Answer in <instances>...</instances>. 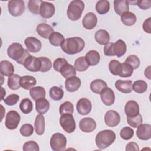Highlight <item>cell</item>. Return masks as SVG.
<instances>
[{"mask_svg": "<svg viewBox=\"0 0 151 151\" xmlns=\"http://www.w3.org/2000/svg\"><path fill=\"white\" fill-rule=\"evenodd\" d=\"M85 47L84 41L80 37L68 38L61 45V48L66 54L73 55L81 52Z\"/></svg>", "mask_w": 151, "mask_h": 151, "instance_id": "cell-1", "label": "cell"}, {"mask_svg": "<svg viewBox=\"0 0 151 151\" xmlns=\"http://www.w3.org/2000/svg\"><path fill=\"white\" fill-rule=\"evenodd\" d=\"M7 54L12 59L15 60L19 64H24L25 60L30 56L27 50L23 48L22 45L17 42L11 44L7 49Z\"/></svg>", "mask_w": 151, "mask_h": 151, "instance_id": "cell-2", "label": "cell"}, {"mask_svg": "<svg viewBox=\"0 0 151 151\" xmlns=\"http://www.w3.org/2000/svg\"><path fill=\"white\" fill-rule=\"evenodd\" d=\"M116 133L113 130H101L96 136V144L99 149H104L113 143L116 140Z\"/></svg>", "mask_w": 151, "mask_h": 151, "instance_id": "cell-3", "label": "cell"}, {"mask_svg": "<svg viewBox=\"0 0 151 151\" xmlns=\"http://www.w3.org/2000/svg\"><path fill=\"white\" fill-rule=\"evenodd\" d=\"M84 9V4L81 0H74L68 5L67 14L68 18L71 21H77L81 17Z\"/></svg>", "mask_w": 151, "mask_h": 151, "instance_id": "cell-4", "label": "cell"}, {"mask_svg": "<svg viewBox=\"0 0 151 151\" xmlns=\"http://www.w3.org/2000/svg\"><path fill=\"white\" fill-rule=\"evenodd\" d=\"M50 144L52 150L54 151H63L66 147V137L60 133H54L50 139Z\"/></svg>", "mask_w": 151, "mask_h": 151, "instance_id": "cell-5", "label": "cell"}, {"mask_svg": "<svg viewBox=\"0 0 151 151\" xmlns=\"http://www.w3.org/2000/svg\"><path fill=\"white\" fill-rule=\"evenodd\" d=\"M60 124L63 129L68 133H73L76 128V123L72 114L61 115Z\"/></svg>", "mask_w": 151, "mask_h": 151, "instance_id": "cell-6", "label": "cell"}, {"mask_svg": "<svg viewBox=\"0 0 151 151\" xmlns=\"http://www.w3.org/2000/svg\"><path fill=\"white\" fill-rule=\"evenodd\" d=\"M9 14L14 17L21 15L25 11V4L22 0H11L8 3Z\"/></svg>", "mask_w": 151, "mask_h": 151, "instance_id": "cell-7", "label": "cell"}, {"mask_svg": "<svg viewBox=\"0 0 151 151\" xmlns=\"http://www.w3.org/2000/svg\"><path fill=\"white\" fill-rule=\"evenodd\" d=\"M20 120L19 114L15 110H11L6 114L5 124L8 129L14 130L18 127Z\"/></svg>", "mask_w": 151, "mask_h": 151, "instance_id": "cell-8", "label": "cell"}, {"mask_svg": "<svg viewBox=\"0 0 151 151\" xmlns=\"http://www.w3.org/2000/svg\"><path fill=\"white\" fill-rule=\"evenodd\" d=\"M24 67L32 72L40 71L41 68V61L39 58L34 56H29L24 61Z\"/></svg>", "mask_w": 151, "mask_h": 151, "instance_id": "cell-9", "label": "cell"}, {"mask_svg": "<svg viewBox=\"0 0 151 151\" xmlns=\"http://www.w3.org/2000/svg\"><path fill=\"white\" fill-rule=\"evenodd\" d=\"M104 122L109 127L117 126L120 122V114L114 110H109L104 115Z\"/></svg>", "mask_w": 151, "mask_h": 151, "instance_id": "cell-10", "label": "cell"}, {"mask_svg": "<svg viewBox=\"0 0 151 151\" xmlns=\"http://www.w3.org/2000/svg\"><path fill=\"white\" fill-rule=\"evenodd\" d=\"M24 43L29 52L35 53L40 51L41 49V42L34 37H27L25 40Z\"/></svg>", "mask_w": 151, "mask_h": 151, "instance_id": "cell-11", "label": "cell"}, {"mask_svg": "<svg viewBox=\"0 0 151 151\" xmlns=\"http://www.w3.org/2000/svg\"><path fill=\"white\" fill-rule=\"evenodd\" d=\"M96 122L91 117H84L80 120L79 122L80 129L85 133H90L96 128Z\"/></svg>", "mask_w": 151, "mask_h": 151, "instance_id": "cell-12", "label": "cell"}, {"mask_svg": "<svg viewBox=\"0 0 151 151\" xmlns=\"http://www.w3.org/2000/svg\"><path fill=\"white\" fill-rule=\"evenodd\" d=\"M92 105L91 101L87 98H81L77 103L76 109L81 115H87L91 110Z\"/></svg>", "mask_w": 151, "mask_h": 151, "instance_id": "cell-13", "label": "cell"}, {"mask_svg": "<svg viewBox=\"0 0 151 151\" xmlns=\"http://www.w3.org/2000/svg\"><path fill=\"white\" fill-rule=\"evenodd\" d=\"M55 13V6L53 4L49 2L42 1L40 8V14L44 18H50L52 17Z\"/></svg>", "mask_w": 151, "mask_h": 151, "instance_id": "cell-14", "label": "cell"}, {"mask_svg": "<svg viewBox=\"0 0 151 151\" xmlns=\"http://www.w3.org/2000/svg\"><path fill=\"white\" fill-rule=\"evenodd\" d=\"M100 94L101 101L106 106H111L114 104L115 95L111 88L107 87L104 88Z\"/></svg>", "mask_w": 151, "mask_h": 151, "instance_id": "cell-15", "label": "cell"}, {"mask_svg": "<svg viewBox=\"0 0 151 151\" xmlns=\"http://www.w3.org/2000/svg\"><path fill=\"white\" fill-rule=\"evenodd\" d=\"M137 137L142 140H147L151 137V125L149 124H141L137 127Z\"/></svg>", "mask_w": 151, "mask_h": 151, "instance_id": "cell-16", "label": "cell"}, {"mask_svg": "<svg viewBox=\"0 0 151 151\" xmlns=\"http://www.w3.org/2000/svg\"><path fill=\"white\" fill-rule=\"evenodd\" d=\"M97 18L93 12H88L84 17L82 24L83 26L86 29H93L97 25Z\"/></svg>", "mask_w": 151, "mask_h": 151, "instance_id": "cell-17", "label": "cell"}, {"mask_svg": "<svg viewBox=\"0 0 151 151\" xmlns=\"http://www.w3.org/2000/svg\"><path fill=\"white\" fill-rule=\"evenodd\" d=\"M81 80L76 76L67 78L65 81V87L69 92H74L78 90L81 86Z\"/></svg>", "mask_w": 151, "mask_h": 151, "instance_id": "cell-18", "label": "cell"}, {"mask_svg": "<svg viewBox=\"0 0 151 151\" xmlns=\"http://www.w3.org/2000/svg\"><path fill=\"white\" fill-rule=\"evenodd\" d=\"M124 111L127 117H134L139 114V106L134 100L128 101L124 107Z\"/></svg>", "mask_w": 151, "mask_h": 151, "instance_id": "cell-19", "label": "cell"}, {"mask_svg": "<svg viewBox=\"0 0 151 151\" xmlns=\"http://www.w3.org/2000/svg\"><path fill=\"white\" fill-rule=\"evenodd\" d=\"M133 83L131 80H118L115 83L116 88L123 93H130L133 90Z\"/></svg>", "mask_w": 151, "mask_h": 151, "instance_id": "cell-20", "label": "cell"}, {"mask_svg": "<svg viewBox=\"0 0 151 151\" xmlns=\"http://www.w3.org/2000/svg\"><path fill=\"white\" fill-rule=\"evenodd\" d=\"M36 31L40 36L47 39L49 38L50 36L54 32V28L47 24L41 23L37 27Z\"/></svg>", "mask_w": 151, "mask_h": 151, "instance_id": "cell-21", "label": "cell"}, {"mask_svg": "<svg viewBox=\"0 0 151 151\" xmlns=\"http://www.w3.org/2000/svg\"><path fill=\"white\" fill-rule=\"evenodd\" d=\"M113 3L114 9L119 15L121 16L123 14L129 10V3L126 0H115Z\"/></svg>", "mask_w": 151, "mask_h": 151, "instance_id": "cell-22", "label": "cell"}, {"mask_svg": "<svg viewBox=\"0 0 151 151\" xmlns=\"http://www.w3.org/2000/svg\"><path fill=\"white\" fill-rule=\"evenodd\" d=\"M36 79L31 76H24L21 77L20 86L25 90H30L36 85Z\"/></svg>", "mask_w": 151, "mask_h": 151, "instance_id": "cell-23", "label": "cell"}, {"mask_svg": "<svg viewBox=\"0 0 151 151\" xmlns=\"http://www.w3.org/2000/svg\"><path fill=\"white\" fill-rule=\"evenodd\" d=\"M35 131L37 134L42 135L45 130V118L42 114H40L36 116L34 122Z\"/></svg>", "mask_w": 151, "mask_h": 151, "instance_id": "cell-24", "label": "cell"}, {"mask_svg": "<svg viewBox=\"0 0 151 151\" xmlns=\"http://www.w3.org/2000/svg\"><path fill=\"white\" fill-rule=\"evenodd\" d=\"M36 111L40 113L44 114L46 113L50 109V103L48 100L45 98H40L35 101Z\"/></svg>", "mask_w": 151, "mask_h": 151, "instance_id": "cell-25", "label": "cell"}, {"mask_svg": "<svg viewBox=\"0 0 151 151\" xmlns=\"http://www.w3.org/2000/svg\"><path fill=\"white\" fill-rule=\"evenodd\" d=\"M0 72L1 74L9 77L14 72V67L8 60H2L0 63Z\"/></svg>", "mask_w": 151, "mask_h": 151, "instance_id": "cell-26", "label": "cell"}, {"mask_svg": "<svg viewBox=\"0 0 151 151\" xmlns=\"http://www.w3.org/2000/svg\"><path fill=\"white\" fill-rule=\"evenodd\" d=\"M94 38L98 44L106 45L110 40V35L106 30L99 29L96 32Z\"/></svg>", "mask_w": 151, "mask_h": 151, "instance_id": "cell-27", "label": "cell"}, {"mask_svg": "<svg viewBox=\"0 0 151 151\" xmlns=\"http://www.w3.org/2000/svg\"><path fill=\"white\" fill-rule=\"evenodd\" d=\"M85 58L89 65L93 66L97 65L100 60V55L96 50H90L86 55Z\"/></svg>", "mask_w": 151, "mask_h": 151, "instance_id": "cell-28", "label": "cell"}, {"mask_svg": "<svg viewBox=\"0 0 151 151\" xmlns=\"http://www.w3.org/2000/svg\"><path fill=\"white\" fill-rule=\"evenodd\" d=\"M107 87V83L101 79H96L93 80L91 81L90 86V90L96 94H100L101 91Z\"/></svg>", "mask_w": 151, "mask_h": 151, "instance_id": "cell-29", "label": "cell"}, {"mask_svg": "<svg viewBox=\"0 0 151 151\" xmlns=\"http://www.w3.org/2000/svg\"><path fill=\"white\" fill-rule=\"evenodd\" d=\"M60 73L65 78H68L76 76V70L73 65L68 63L64 65L60 69Z\"/></svg>", "mask_w": 151, "mask_h": 151, "instance_id": "cell-30", "label": "cell"}, {"mask_svg": "<svg viewBox=\"0 0 151 151\" xmlns=\"http://www.w3.org/2000/svg\"><path fill=\"white\" fill-rule=\"evenodd\" d=\"M127 47L125 42L122 40H118L114 43V50L115 55L117 57H121L124 55L126 52Z\"/></svg>", "mask_w": 151, "mask_h": 151, "instance_id": "cell-31", "label": "cell"}, {"mask_svg": "<svg viewBox=\"0 0 151 151\" xmlns=\"http://www.w3.org/2000/svg\"><path fill=\"white\" fill-rule=\"evenodd\" d=\"M29 90V94L31 98L35 101L40 98H45V90L41 86L34 87Z\"/></svg>", "mask_w": 151, "mask_h": 151, "instance_id": "cell-32", "label": "cell"}, {"mask_svg": "<svg viewBox=\"0 0 151 151\" xmlns=\"http://www.w3.org/2000/svg\"><path fill=\"white\" fill-rule=\"evenodd\" d=\"M121 21L126 26L133 25L136 22V17L132 12L127 11L121 15Z\"/></svg>", "mask_w": 151, "mask_h": 151, "instance_id": "cell-33", "label": "cell"}, {"mask_svg": "<svg viewBox=\"0 0 151 151\" xmlns=\"http://www.w3.org/2000/svg\"><path fill=\"white\" fill-rule=\"evenodd\" d=\"M21 77L17 74H12L8 77V86L12 90H16L20 88V79Z\"/></svg>", "mask_w": 151, "mask_h": 151, "instance_id": "cell-34", "label": "cell"}, {"mask_svg": "<svg viewBox=\"0 0 151 151\" xmlns=\"http://www.w3.org/2000/svg\"><path fill=\"white\" fill-rule=\"evenodd\" d=\"M89 64L87 63L85 57L81 56L77 58L74 62V67L77 71L83 72L87 70L89 67Z\"/></svg>", "mask_w": 151, "mask_h": 151, "instance_id": "cell-35", "label": "cell"}, {"mask_svg": "<svg viewBox=\"0 0 151 151\" xmlns=\"http://www.w3.org/2000/svg\"><path fill=\"white\" fill-rule=\"evenodd\" d=\"M110 9V3L107 0L97 1L96 5V10L100 15L106 14Z\"/></svg>", "mask_w": 151, "mask_h": 151, "instance_id": "cell-36", "label": "cell"}, {"mask_svg": "<svg viewBox=\"0 0 151 151\" xmlns=\"http://www.w3.org/2000/svg\"><path fill=\"white\" fill-rule=\"evenodd\" d=\"M64 41V36L58 32H53L49 37V41L50 44L54 46H61Z\"/></svg>", "mask_w": 151, "mask_h": 151, "instance_id": "cell-37", "label": "cell"}, {"mask_svg": "<svg viewBox=\"0 0 151 151\" xmlns=\"http://www.w3.org/2000/svg\"><path fill=\"white\" fill-rule=\"evenodd\" d=\"M50 97L54 101L60 100L64 96V91L59 87L53 86L49 91Z\"/></svg>", "mask_w": 151, "mask_h": 151, "instance_id": "cell-38", "label": "cell"}, {"mask_svg": "<svg viewBox=\"0 0 151 151\" xmlns=\"http://www.w3.org/2000/svg\"><path fill=\"white\" fill-rule=\"evenodd\" d=\"M19 109L24 114L30 113L33 109V104L31 100L28 98L22 99L19 104Z\"/></svg>", "mask_w": 151, "mask_h": 151, "instance_id": "cell-39", "label": "cell"}, {"mask_svg": "<svg viewBox=\"0 0 151 151\" xmlns=\"http://www.w3.org/2000/svg\"><path fill=\"white\" fill-rule=\"evenodd\" d=\"M133 90L136 93L142 94L145 93L147 89V84L143 80H138L134 82L133 84Z\"/></svg>", "mask_w": 151, "mask_h": 151, "instance_id": "cell-40", "label": "cell"}, {"mask_svg": "<svg viewBox=\"0 0 151 151\" xmlns=\"http://www.w3.org/2000/svg\"><path fill=\"white\" fill-rule=\"evenodd\" d=\"M110 73L115 76H119L122 70V63L116 60H112L109 64Z\"/></svg>", "mask_w": 151, "mask_h": 151, "instance_id": "cell-41", "label": "cell"}, {"mask_svg": "<svg viewBox=\"0 0 151 151\" xmlns=\"http://www.w3.org/2000/svg\"><path fill=\"white\" fill-rule=\"evenodd\" d=\"M59 112L61 115L64 114H73L74 112V106L73 103L68 101L63 103L60 106Z\"/></svg>", "mask_w": 151, "mask_h": 151, "instance_id": "cell-42", "label": "cell"}, {"mask_svg": "<svg viewBox=\"0 0 151 151\" xmlns=\"http://www.w3.org/2000/svg\"><path fill=\"white\" fill-rule=\"evenodd\" d=\"M42 1L29 0L28 2V9L34 14H40V8Z\"/></svg>", "mask_w": 151, "mask_h": 151, "instance_id": "cell-43", "label": "cell"}, {"mask_svg": "<svg viewBox=\"0 0 151 151\" xmlns=\"http://www.w3.org/2000/svg\"><path fill=\"white\" fill-rule=\"evenodd\" d=\"M127 122L131 127L137 128L139 126L142 124L143 119L142 115L139 113L134 117H127Z\"/></svg>", "mask_w": 151, "mask_h": 151, "instance_id": "cell-44", "label": "cell"}, {"mask_svg": "<svg viewBox=\"0 0 151 151\" xmlns=\"http://www.w3.org/2000/svg\"><path fill=\"white\" fill-rule=\"evenodd\" d=\"M133 73V68L130 65L126 63L122 64V70L119 74L121 77H129Z\"/></svg>", "mask_w": 151, "mask_h": 151, "instance_id": "cell-45", "label": "cell"}, {"mask_svg": "<svg viewBox=\"0 0 151 151\" xmlns=\"http://www.w3.org/2000/svg\"><path fill=\"white\" fill-rule=\"evenodd\" d=\"M125 63L130 65L133 68V70L139 68L140 64V61L139 57L134 54L130 55L129 56H128L125 60Z\"/></svg>", "mask_w": 151, "mask_h": 151, "instance_id": "cell-46", "label": "cell"}, {"mask_svg": "<svg viewBox=\"0 0 151 151\" xmlns=\"http://www.w3.org/2000/svg\"><path fill=\"white\" fill-rule=\"evenodd\" d=\"M19 132L24 137H28L33 134L34 127L31 124H24L21 126Z\"/></svg>", "mask_w": 151, "mask_h": 151, "instance_id": "cell-47", "label": "cell"}, {"mask_svg": "<svg viewBox=\"0 0 151 151\" xmlns=\"http://www.w3.org/2000/svg\"><path fill=\"white\" fill-rule=\"evenodd\" d=\"M134 135V130L132 129V128L129 127H124L123 129H121L120 132V137L125 140H127L130 139Z\"/></svg>", "mask_w": 151, "mask_h": 151, "instance_id": "cell-48", "label": "cell"}, {"mask_svg": "<svg viewBox=\"0 0 151 151\" xmlns=\"http://www.w3.org/2000/svg\"><path fill=\"white\" fill-rule=\"evenodd\" d=\"M41 61V68L40 71L44 73L48 71L52 67V62L50 58L45 57H39Z\"/></svg>", "mask_w": 151, "mask_h": 151, "instance_id": "cell-49", "label": "cell"}, {"mask_svg": "<svg viewBox=\"0 0 151 151\" xmlns=\"http://www.w3.org/2000/svg\"><path fill=\"white\" fill-rule=\"evenodd\" d=\"M24 151H38L40 150L39 146L35 141H28L25 142L22 147Z\"/></svg>", "mask_w": 151, "mask_h": 151, "instance_id": "cell-50", "label": "cell"}, {"mask_svg": "<svg viewBox=\"0 0 151 151\" xmlns=\"http://www.w3.org/2000/svg\"><path fill=\"white\" fill-rule=\"evenodd\" d=\"M19 99V96L16 94H9L6 98L4 99V103L8 106H14L17 103Z\"/></svg>", "mask_w": 151, "mask_h": 151, "instance_id": "cell-51", "label": "cell"}, {"mask_svg": "<svg viewBox=\"0 0 151 151\" xmlns=\"http://www.w3.org/2000/svg\"><path fill=\"white\" fill-rule=\"evenodd\" d=\"M67 63H68L65 59H64L63 58H57V59L55 60V61H54V63H53L54 69L55 71L60 72L61 67L64 65H65V64H67Z\"/></svg>", "mask_w": 151, "mask_h": 151, "instance_id": "cell-52", "label": "cell"}, {"mask_svg": "<svg viewBox=\"0 0 151 151\" xmlns=\"http://www.w3.org/2000/svg\"><path fill=\"white\" fill-rule=\"evenodd\" d=\"M104 54L107 56H114V44L113 42H108L105 45L103 49Z\"/></svg>", "mask_w": 151, "mask_h": 151, "instance_id": "cell-53", "label": "cell"}, {"mask_svg": "<svg viewBox=\"0 0 151 151\" xmlns=\"http://www.w3.org/2000/svg\"><path fill=\"white\" fill-rule=\"evenodd\" d=\"M136 5H137L140 9H143V10H146L150 8L151 1L150 0L136 1Z\"/></svg>", "mask_w": 151, "mask_h": 151, "instance_id": "cell-54", "label": "cell"}, {"mask_svg": "<svg viewBox=\"0 0 151 151\" xmlns=\"http://www.w3.org/2000/svg\"><path fill=\"white\" fill-rule=\"evenodd\" d=\"M143 29L145 32L150 34L151 33V18L149 17L146 19L143 24Z\"/></svg>", "mask_w": 151, "mask_h": 151, "instance_id": "cell-55", "label": "cell"}, {"mask_svg": "<svg viewBox=\"0 0 151 151\" xmlns=\"http://www.w3.org/2000/svg\"><path fill=\"white\" fill-rule=\"evenodd\" d=\"M126 151H131V150H135V151H139V147L138 145L133 142H129L127 144L126 146Z\"/></svg>", "mask_w": 151, "mask_h": 151, "instance_id": "cell-56", "label": "cell"}, {"mask_svg": "<svg viewBox=\"0 0 151 151\" xmlns=\"http://www.w3.org/2000/svg\"><path fill=\"white\" fill-rule=\"evenodd\" d=\"M145 76L146 77H147L148 79H150V66H148L145 70L144 72Z\"/></svg>", "mask_w": 151, "mask_h": 151, "instance_id": "cell-57", "label": "cell"}, {"mask_svg": "<svg viewBox=\"0 0 151 151\" xmlns=\"http://www.w3.org/2000/svg\"><path fill=\"white\" fill-rule=\"evenodd\" d=\"M1 93H2V97H1V100H3V98H4V96H5V94H6V92H5V90L4 89V88L1 87Z\"/></svg>", "mask_w": 151, "mask_h": 151, "instance_id": "cell-58", "label": "cell"}]
</instances>
